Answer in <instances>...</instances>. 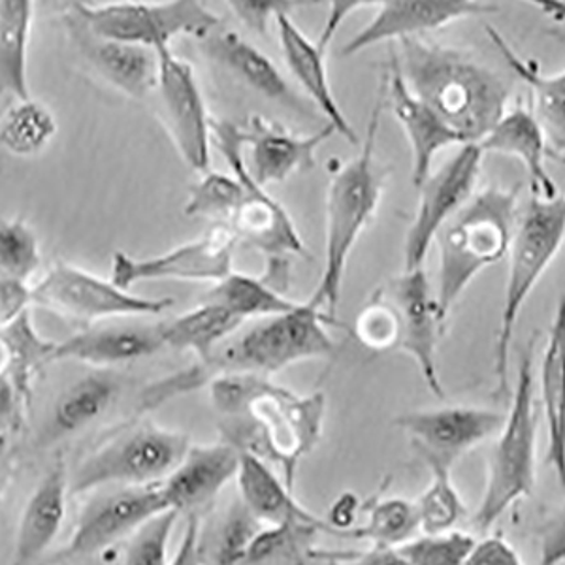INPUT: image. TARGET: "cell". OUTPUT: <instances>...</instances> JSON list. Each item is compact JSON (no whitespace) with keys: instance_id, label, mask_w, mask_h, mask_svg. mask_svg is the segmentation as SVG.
Returning a JSON list of instances; mask_svg holds the SVG:
<instances>
[{"instance_id":"obj_1","label":"cell","mask_w":565,"mask_h":565,"mask_svg":"<svg viewBox=\"0 0 565 565\" xmlns=\"http://www.w3.org/2000/svg\"><path fill=\"white\" fill-rule=\"evenodd\" d=\"M207 385L213 407L223 417V441L279 468L285 484L295 490L298 466L321 439L324 394L298 396L249 372L221 373Z\"/></svg>"},{"instance_id":"obj_2","label":"cell","mask_w":565,"mask_h":565,"mask_svg":"<svg viewBox=\"0 0 565 565\" xmlns=\"http://www.w3.org/2000/svg\"><path fill=\"white\" fill-rule=\"evenodd\" d=\"M396 57L405 84L462 143H479L508 109V77L466 53L426 40L404 39Z\"/></svg>"},{"instance_id":"obj_3","label":"cell","mask_w":565,"mask_h":565,"mask_svg":"<svg viewBox=\"0 0 565 565\" xmlns=\"http://www.w3.org/2000/svg\"><path fill=\"white\" fill-rule=\"evenodd\" d=\"M385 106V84L381 82L380 95L373 104L359 154L341 168L340 172H335L328 185L324 268L316 295L309 298V302L316 303L324 316L334 321H338L335 313L340 306L341 285L349 255L362 232L372 223L383 194V174L375 164L373 151Z\"/></svg>"},{"instance_id":"obj_4","label":"cell","mask_w":565,"mask_h":565,"mask_svg":"<svg viewBox=\"0 0 565 565\" xmlns=\"http://www.w3.org/2000/svg\"><path fill=\"white\" fill-rule=\"evenodd\" d=\"M521 186H489L468 202L437 232L439 279L436 302L447 319L469 282L484 268L508 257L516 228Z\"/></svg>"},{"instance_id":"obj_5","label":"cell","mask_w":565,"mask_h":565,"mask_svg":"<svg viewBox=\"0 0 565 565\" xmlns=\"http://www.w3.org/2000/svg\"><path fill=\"white\" fill-rule=\"evenodd\" d=\"M565 236V200L541 199L533 194L526 213L514 228L509 245V276L501 308L500 327L495 334L494 375L498 394L511 398L509 386V356L513 345L514 327L527 296L537 285L548 264L553 263Z\"/></svg>"},{"instance_id":"obj_6","label":"cell","mask_w":565,"mask_h":565,"mask_svg":"<svg viewBox=\"0 0 565 565\" xmlns=\"http://www.w3.org/2000/svg\"><path fill=\"white\" fill-rule=\"evenodd\" d=\"M324 324L338 321L324 316L316 303H298L279 316L264 317L257 327L232 340L212 359L202 362L210 381L221 373L249 372L270 375L292 366L296 362L322 359L335 353V343L327 334Z\"/></svg>"},{"instance_id":"obj_7","label":"cell","mask_w":565,"mask_h":565,"mask_svg":"<svg viewBox=\"0 0 565 565\" xmlns=\"http://www.w3.org/2000/svg\"><path fill=\"white\" fill-rule=\"evenodd\" d=\"M535 335L522 353L516 386L511 392V412L501 424L500 439L490 458L489 481L473 524L489 530L514 501L532 494L535 487V437L537 417L533 402Z\"/></svg>"},{"instance_id":"obj_8","label":"cell","mask_w":565,"mask_h":565,"mask_svg":"<svg viewBox=\"0 0 565 565\" xmlns=\"http://www.w3.org/2000/svg\"><path fill=\"white\" fill-rule=\"evenodd\" d=\"M189 447L185 434L153 423L138 424L85 458L74 479H68V490L71 494H87L104 487L157 484L174 471Z\"/></svg>"},{"instance_id":"obj_9","label":"cell","mask_w":565,"mask_h":565,"mask_svg":"<svg viewBox=\"0 0 565 565\" xmlns=\"http://www.w3.org/2000/svg\"><path fill=\"white\" fill-rule=\"evenodd\" d=\"M76 13L93 33L104 39L159 50L175 39L204 40L217 29L218 15L204 0H127L111 4H77Z\"/></svg>"},{"instance_id":"obj_10","label":"cell","mask_w":565,"mask_h":565,"mask_svg":"<svg viewBox=\"0 0 565 565\" xmlns=\"http://www.w3.org/2000/svg\"><path fill=\"white\" fill-rule=\"evenodd\" d=\"M33 303L66 321L90 327L114 317L161 316L174 300L132 295L111 279H100L71 263H57L34 285Z\"/></svg>"},{"instance_id":"obj_11","label":"cell","mask_w":565,"mask_h":565,"mask_svg":"<svg viewBox=\"0 0 565 565\" xmlns=\"http://www.w3.org/2000/svg\"><path fill=\"white\" fill-rule=\"evenodd\" d=\"M212 143L231 167L232 174L244 189V199L239 204L232 228L238 239L263 250L266 257H287L289 253H303V242L296 231L289 212L266 193V186L253 180L245 164L244 136L238 125L231 121L212 119Z\"/></svg>"},{"instance_id":"obj_12","label":"cell","mask_w":565,"mask_h":565,"mask_svg":"<svg viewBox=\"0 0 565 565\" xmlns=\"http://www.w3.org/2000/svg\"><path fill=\"white\" fill-rule=\"evenodd\" d=\"M159 57L157 104L170 140L186 167L206 172L212 157V119L191 63L175 55L170 45L154 50Z\"/></svg>"},{"instance_id":"obj_13","label":"cell","mask_w":565,"mask_h":565,"mask_svg":"<svg viewBox=\"0 0 565 565\" xmlns=\"http://www.w3.org/2000/svg\"><path fill=\"white\" fill-rule=\"evenodd\" d=\"M238 236L231 225L217 223L202 238L180 245L157 257L135 258L116 250L111 257V281L130 290L138 282L213 281L225 279L232 270V257Z\"/></svg>"},{"instance_id":"obj_14","label":"cell","mask_w":565,"mask_h":565,"mask_svg":"<svg viewBox=\"0 0 565 565\" xmlns=\"http://www.w3.org/2000/svg\"><path fill=\"white\" fill-rule=\"evenodd\" d=\"M503 413L481 407H445L436 412L405 413L394 424L409 436L412 447L430 471H447L460 458L500 431Z\"/></svg>"},{"instance_id":"obj_15","label":"cell","mask_w":565,"mask_h":565,"mask_svg":"<svg viewBox=\"0 0 565 565\" xmlns=\"http://www.w3.org/2000/svg\"><path fill=\"white\" fill-rule=\"evenodd\" d=\"M482 151L477 143H463L436 175L420 186V202L405 236V270L423 268L437 232L473 194L481 172Z\"/></svg>"},{"instance_id":"obj_16","label":"cell","mask_w":565,"mask_h":565,"mask_svg":"<svg viewBox=\"0 0 565 565\" xmlns=\"http://www.w3.org/2000/svg\"><path fill=\"white\" fill-rule=\"evenodd\" d=\"M164 509L168 505L162 495L161 482L121 487L100 498H93L77 516L63 556L84 558L104 553Z\"/></svg>"},{"instance_id":"obj_17","label":"cell","mask_w":565,"mask_h":565,"mask_svg":"<svg viewBox=\"0 0 565 565\" xmlns=\"http://www.w3.org/2000/svg\"><path fill=\"white\" fill-rule=\"evenodd\" d=\"M380 290L398 313L399 351L409 354L417 362L426 386L434 396L444 399L436 351L445 317L439 313L426 271L424 268L405 270Z\"/></svg>"},{"instance_id":"obj_18","label":"cell","mask_w":565,"mask_h":565,"mask_svg":"<svg viewBox=\"0 0 565 565\" xmlns=\"http://www.w3.org/2000/svg\"><path fill=\"white\" fill-rule=\"evenodd\" d=\"M71 42L89 71L111 89L132 100H143L157 84L159 57L151 47L104 39L71 12L63 15Z\"/></svg>"},{"instance_id":"obj_19","label":"cell","mask_w":565,"mask_h":565,"mask_svg":"<svg viewBox=\"0 0 565 565\" xmlns=\"http://www.w3.org/2000/svg\"><path fill=\"white\" fill-rule=\"evenodd\" d=\"M495 10L481 0H385L375 18L349 40L341 55L353 57L375 44L418 39L463 18L487 15Z\"/></svg>"},{"instance_id":"obj_20","label":"cell","mask_w":565,"mask_h":565,"mask_svg":"<svg viewBox=\"0 0 565 565\" xmlns=\"http://www.w3.org/2000/svg\"><path fill=\"white\" fill-rule=\"evenodd\" d=\"M239 450L231 444L189 447L174 471L161 482L168 509H175L186 521H204L218 494L236 477Z\"/></svg>"},{"instance_id":"obj_21","label":"cell","mask_w":565,"mask_h":565,"mask_svg":"<svg viewBox=\"0 0 565 565\" xmlns=\"http://www.w3.org/2000/svg\"><path fill=\"white\" fill-rule=\"evenodd\" d=\"M385 84V100L391 104L392 114L396 117L399 127L404 130L405 138L412 146L413 183L417 189L431 175V162L436 154L450 146L462 143L457 132L437 116L436 111L418 98L409 85L405 84L402 71H399L396 50L391 47L388 58V72L383 77ZM463 146V143H462Z\"/></svg>"},{"instance_id":"obj_22","label":"cell","mask_w":565,"mask_h":565,"mask_svg":"<svg viewBox=\"0 0 565 565\" xmlns=\"http://www.w3.org/2000/svg\"><path fill=\"white\" fill-rule=\"evenodd\" d=\"M335 135L328 122L316 135L298 136L282 129L277 122L253 116L247 129L242 130L244 146L250 148L249 172L258 185L282 183L298 172H309L317 167V151Z\"/></svg>"},{"instance_id":"obj_23","label":"cell","mask_w":565,"mask_h":565,"mask_svg":"<svg viewBox=\"0 0 565 565\" xmlns=\"http://www.w3.org/2000/svg\"><path fill=\"white\" fill-rule=\"evenodd\" d=\"M164 349L157 324H90L87 330L55 343L53 360H76L89 366H114L143 359Z\"/></svg>"},{"instance_id":"obj_24","label":"cell","mask_w":565,"mask_h":565,"mask_svg":"<svg viewBox=\"0 0 565 565\" xmlns=\"http://www.w3.org/2000/svg\"><path fill=\"white\" fill-rule=\"evenodd\" d=\"M546 136L540 119L533 114L530 104L522 100L514 104L513 108H508L490 129L489 135L484 136L477 146L481 148L482 153L508 154L514 157L524 164L527 175L532 180L533 194L541 199H554L558 196V185L554 183L553 178L546 170Z\"/></svg>"},{"instance_id":"obj_25","label":"cell","mask_w":565,"mask_h":565,"mask_svg":"<svg viewBox=\"0 0 565 565\" xmlns=\"http://www.w3.org/2000/svg\"><path fill=\"white\" fill-rule=\"evenodd\" d=\"M276 25L282 57L289 66L290 74L306 90L311 103L321 109L322 116L334 127L335 135L343 136L353 146H359V135L349 122L348 116L343 114L330 85L324 53L300 31V26L296 25L287 13L277 18Z\"/></svg>"},{"instance_id":"obj_26","label":"cell","mask_w":565,"mask_h":565,"mask_svg":"<svg viewBox=\"0 0 565 565\" xmlns=\"http://www.w3.org/2000/svg\"><path fill=\"white\" fill-rule=\"evenodd\" d=\"M68 473L63 460L53 466L26 500L21 514L20 530L15 537L13 559L18 564H31L57 540L66 514Z\"/></svg>"},{"instance_id":"obj_27","label":"cell","mask_w":565,"mask_h":565,"mask_svg":"<svg viewBox=\"0 0 565 565\" xmlns=\"http://www.w3.org/2000/svg\"><path fill=\"white\" fill-rule=\"evenodd\" d=\"M204 42L210 57L215 58L228 74L238 77L250 90L285 108L306 111L302 100L290 89L279 68L244 36L234 31H225L210 34Z\"/></svg>"},{"instance_id":"obj_28","label":"cell","mask_w":565,"mask_h":565,"mask_svg":"<svg viewBox=\"0 0 565 565\" xmlns=\"http://www.w3.org/2000/svg\"><path fill=\"white\" fill-rule=\"evenodd\" d=\"M268 258V270L263 277L247 276L231 271L210 292V300L223 303L242 319L250 317H274L295 309L292 302L282 296L289 289V260L285 257Z\"/></svg>"},{"instance_id":"obj_29","label":"cell","mask_w":565,"mask_h":565,"mask_svg":"<svg viewBox=\"0 0 565 565\" xmlns=\"http://www.w3.org/2000/svg\"><path fill=\"white\" fill-rule=\"evenodd\" d=\"M239 495L250 513L266 524H282V522H308L324 526L327 522L317 519L292 498V490L274 473L270 463L249 452H239L238 466Z\"/></svg>"},{"instance_id":"obj_30","label":"cell","mask_w":565,"mask_h":565,"mask_svg":"<svg viewBox=\"0 0 565 565\" xmlns=\"http://www.w3.org/2000/svg\"><path fill=\"white\" fill-rule=\"evenodd\" d=\"M489 36L495 50L505 58L509 68L516 74L522 84L526 85L527 104L540 119L546 136L553 140L554 146L564 149L565 127V74H545L535 61L524 58L514 52L513 45L503 39L494 26L489 25Z\"/></svg>"},{"instance_id":"obj_31","label":"cell","mask_w":565,"mask_h":565,"mask_svg":"<svg viewBox=\"0 0 565 565\" xmlns=\"http://www.w3.org/2000/svg\"><path fill=\"white\" fill-rule=\"evenodd\" d=\"M34 12V0H0V95L31 97L29 45Z\"/></svg>"},{"instance_id":"obj_32","label":"cell","mask_w":565,"mask_h":565,"mask_svg":"<svg viewBox=\"0 0 565 565\" xmlns=\"http://www.w3.org/2000/svg\"><path fill=\"white\" fill-rule=\"evenodd\" d=\"M564 354L565 328L564 302H562L546 340L543 366H541V399H543L546 431H548L546 462L558 471L559 481H564L565 466Z\"/></svg>"},{"instance_id":"obj_33","label":"cell","mask_w":565,"mask_h":565,"mask_svg":"<svg viewBox=\"0 0 565 565\" xmlns=\"http://www.w3.org/2000/svg\"><path fill=\"white\" fill-rule=\"evenodd\" d=\"M244 319L223 303L204 302L185 316L161 322L164 348L174 351H191L200 362L212 359L213 351L228 335L234 334Z\"/></svg>"},{"instance_id":"obj_34","label":"cell","mask_w":565,"mask_h":565,"mask_svg":"<svg viewBox=\"0 0 565 565\" xmlns=\"http://www.w3.org/2000/svg\"><path fill=\"white\" fill-rule=\"evenodd\" d=\"M57 130V119L47 104L33 97L15 98L0 117V148L21 159L36 157L50 148Z\"/></svg>"},{"instance_id":"obj_35","label":"cell","mask_w":565,"mask_h":565,"mask_svg":"<svg viewBox=\"0 0 565 565\" xmlns=\"http://www.w3.org/2000/svg\"><path fill=\"white\" fill-rule=\"evenodd\" d=\"M117 394V383L108 373H89L58 396L53 409V436L82 430L108 412Z\"/></svg>"},{"instance_id":"obj_36","label":"cell","mask_w":565,"mask_h":565,"mask_svg":"<svg viewBox=\"0 0 565 565\" xmlns=\"http://www.w3.org/2000/svg\"><path fill=\"white\" fill-rule=\"evenodd\" d=\"M360 513L367 514L366 524L349 527L341 535L343 540L370 541L375 546L396 548L412 540L420 527L417 505L402 498L381 501L377 494V498H370L366 503H362Z\"/></svg>"},{"instance_id":"obj_37","label":"cell","mask_w":565,"mask_h":565,"mask_svg":"<svg viewBox=\"0 0 565 565\" xmlns=\"http://www.w3.org/2000/svg\"><path fill=\"white\" fill-rule=\"evenodd\" d=\"M321 532L324 526L308 522L270 524L253 537L242 564H309V551Z\"/></svg>"},{"instance_id":"obj_38","label":"cell","mask_w":565,"mask_h":565,"mask_svg":"<svg viewBox=\"0 0 565 565\" xmlns=\"http://www.w3.org/2000/svg\"><path fill=\"white\" fill-rule=\"evenodd\" d=\"M260 530L263 522L250 513V509L239 498L215 522L210 533L212 543H200L199 562L204 558L210 564H242L247 546Z\"/></svg>"},{"instance_id":"obj_39","label":"cell","mask_w":565,"mask_h":565,"mask_svg":"<svg viewBox=\"0 0 565 565\" xmlns=\"http://www.w3.org/2000/svg\"><path fill=\"white\" fill-rule=\"evenodd\" d=\"M242 199L244 189L234 175L210 172L191 189L185 204V215L212 218L215 223L232 225Z\"/></svg>"},{"instance_id":"obj_40","label":"cell","mask_w":565,"mask_h":565,"mask_svg":"<svg viewBox=\"0 0 565 565\" xmlns=\"http://www.w3.org/2000/svg\"><path fill=\"white\" fill-rule=\"evenodd\" d=\"M40 242L23 218L0 221V276L29 282L40 268Z\"/></svg>"},{"instance_id":"obj_41","label":"cell","mask_w":565,"mask_h":565,"mask_svg":"<svg viewBox=\"0 0 565 565\" xmlns=\"http://www.w3.org/2000/svg\"><path fill=\"white\" fill-rule=\"evenodd\" d=\"M418 524L424 533L447 532L457 526L466 509L447 471H431L430 487L417 503Z\"/></svg>"},{"instance_id":"obj_42","label":"cell","mask_w":565,"mask_h":565,"mask_svg":"<svg viewBox=\"0 0 565 565\" xmlns=\"http://www.w3.org/2000/svg\"><path fill=\"white\" fill-rule=\"evenodd\" d=\"M473 535L466 532L426 533L420 540H409L396 546V553L405 565H462L471 546Z\"/></svg>"},{"instance_id":"obj_43","label":"cell","mask_w":565,"mask_h":565,"mask_svg":"<svg viewBox=\"0 0 565 565\" xmlns=\"http://www.w3.org/2000/svg\"><path fill=\"white\" fill-rule=\"evenodd\" d=\"M180 513L175 509H164L151 516L132 532L125 546L122 562L130 565H164L168 562V541L172 535Z\"/></svg>"},{"instance_id":"obj_44","label":"cell","mask_w":565,"mask_h":565,"mask_svg":"<svg viewBox=\"0 0 565 565\" xmlns=\"http://www.w3.org/2000/svg\"><path fill=\"white\" fill-rule=\"evenodd\" d=\"M354 335L359 338L364 348L372 349V351L398 349V313L381 290L375 292L372 300L362 308L356 317Z\"/></svg>"},{"instance_id":"obj_45","label":"cell","mask_w":565,"mask_h":565,"mask_svg":"<svg viewBox=\"0 0 565 565\" xmlns=\"http://www.w3.org/2000/svg\"><path fill=\"white\" fill-rule=\"evenodd\" d=\"M226 4L247 29L266 34L279 15H290L306 0H226Z\"/></svg>"},{"instance_id":"obj_46","label":"cell","mask_w":565,"mask_h":565,"mask_svg":"<svg viewBox=\"0 0 565 565\" xmlns=\"http://www.w3.org/2000/svg\"><path fill=\"white\" fill-rule=\"evenodd\" d=\"M383 2L385 0H306V4H327L328 7V18L322 26L317 47L322 53L327 52L328 45L332 44L335 33L340 31V26L345 23L351 13L360 8L381 7Z\"/></svg>"},{"instance_id":"obj_47","label":"cell","mask_w":565,"mask_h":565,"mask_svg":"<svg viewBox=\"0 0 565 565\" xmlns=\"http://www.w3.org/2000/svg\"><path fill=\"white\" fill-rule=\"evenodd\" d=\"M33 303V289L26 281L0 276V328L20 319Z\"/></svg>"},{"instance_id":"obj_48","label":"cell","mask_w":565,"mask_h":565,"mask_svg":"<svg viewBox=\"0 0 565 565\" xmlns=\"http://www.w3.org/2000/svg\"><path fill=\"white\" fill-rule=\"evenodd\" d=\"M466 565H521V556L501 537H489L471 546Z\"/></svg>"},{"instance_id":"obj_49","label":"cell","mask_w":565,"mask_h":565,"mask_svg":"<svg viewBox=\"0 0 565 565\" xmlns=\"http://www.w3.org/2000/svg\"><path fill=\"white\" fill-rule=\"evenodd\" d=\"M360 509H362V501L359 500V495L353 494V492H343L332 503L330 511H328V519L324 521L328 526V535L341 537L343 532H348L349 527H353Z\"/></svg>"},{"instance_id":"obj_50","label":"cell","mask_w":565,"mask_h":565,"mask_svg":"<svg viewBox=\"0 0 565 565\" xmlns=\"http://www.w3.org/2000/svg\"><path fill=\"white\" fill-rule=\"evenodd\" d=\"M527 4H532V7L537 8L541 12L546 13L548 18H553V20L564 21L565 15V4L564 0H524Z\"/></svg>"},{"instance_id":"obj_51","label":"cell","mask_w":565,"mask_h":565,"mask_svg":"<svg viewBox=\"0 0 565 565\" xmlns=\"http://www.w3.org/2000/svg\"><path fill=\"white\" fill-rule=\"evenodd\" d=\"M87 2V0H34V4L40 10H47V12H61L63 15L71 13L77 4Z\"/></svg>"},{"instance_id":"obj_52","label":"cell","mask_w":565,"mask_h":565,"mask_svg":"<svg viewBox=\"0 0 565 565\" xmlns=\"http://www.w3.org/2000/svg\"><path fill=\"white\" fill-rule=\"evenodd\" d=\"M12 345H10L7 334L0 330V380L7 377L8 373L12 372Z\"/></svg>"},{"instance_id":"obj_53","label":"cell","mask_w":565,"mask_h":565,"mask_svg":"<svg viewBox=\"0 0 565 565\" xmlns=\"http://www.w3.org/2000/svg\"><path fill=\"white\" fill-rule=\"evenodd\" d=\"M8 469H10V460H8V439L0 431V500L4 494L8 484Z\"/></svg>"}]
</instances>
